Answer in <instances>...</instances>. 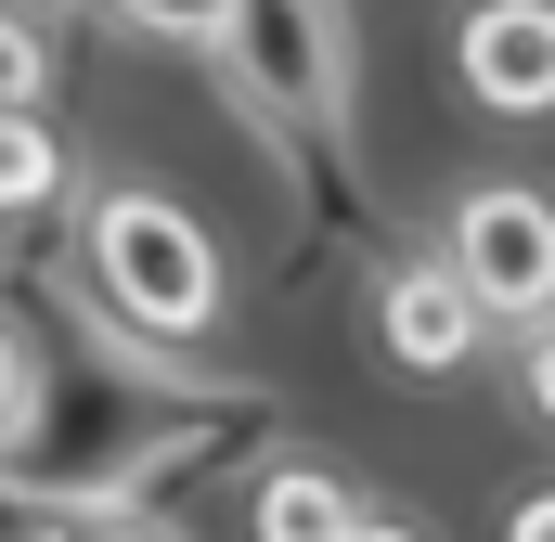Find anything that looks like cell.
Returning <instances> with one entry per match:
<instances>
[{"label":"cell","mask_w":555,"mask_h":542,"mask_svg":"<svg viewBox=\"0 0 555 542\" xmlns=\"http://www.w3.org/2000/svg\"><path fill=\"white\" fill-rule=\"evenodd\" d=\"M349 530H362L349 465H272L259 478V542H349Z\"/></svg>","instance_id":"obj_7"},{"label":"cell","mask_w":555,"mask_h":542,"mask_svg":"<svg viewBox=\"0 0 555 542\" xmlns=\"http://www.w3.org/2000/svg\"><path fill=\"white\" fill-rule=\"evenodd\" d=\"M349 542H426V530H401V517H375V504H362V530Z\"/></svg>","instance_id":"obj_13"},{"label":"cell","mask_w":555,"mask_h":542,"mask_svg":"<svg viewBox=\"0 0 555 542\" xmlns=\"http://www.w3.org/2000/svg\"><path fill=\"white\" fill-rule=\"evenodd\" d=\"M220 13H233V0H117V26H142V39H181V52H207V39H220Z\"/></svg>","instance_id":"obj_11"},{"label":"cell","mask_w":555,"mask_h":542,"mask_svg":"<svg viewBox=\"0 0 555 542\" xmlns=\"http://www.w3.org/2000/svg\"><path fill=\"white\" fill-rule=\"evenodd\" d=\"M478 336H491V323H478V297L452 284L439 246L375 271V349H388L401 375H426V388H439V375H465V362H478Z\"/></svg>","instance_id":"obj_5"},{"label":"cell","mask_w":555,"mask_h":542,"mask_svg":"<svg viewBox=\"0 0 555 542\" xmlns=\"http://www.w3.org/2000/svg\"><path fill=\"white\" fill-rule=\"evenodd\" d=\"M26 297L52 310L65 362H26V401L0 426V491L13 504H130L142 478H194V465L272 439V401L246 375H207V362L130 336L78 284V259H26Z\"/></svg>","instance_id":"obj_1"},{"label":"cell","mask_w":555,"mask_h":542,"mask_svg":"<svg viewBox=\"0 0 555 542\" xmlns=\"http://www.w3.org/2000/svg\"><path fill=\"white\" fill-rule=\"evenodd\" d=\"M39 194H65V142L39 130L26 104H0V220H26Z\"/></svg>","instance_id":"obj_9"},{"label":"cell","mask_w":555,"mask_h":542,"mask_svg":"<svg viewBox=\"0 0 555 542\" xmlns=\"http://www.w3.org/2000/svg\"><path fill=\"white\" fill-rule=\"evenodd\" d=\"M452 52H465V91H478L491 117H543L555 104V13L543 0H478Z\"/></svg>","instance_id":"obj_6"},{"label":"cell","mask_w":555,"mask_h":542,"mask_svg":"<svg viewBox=\"0 0 555 542\" xmlns=\"http://www.w3.org/2000/svg\"><path fill=\"white\" fill-rule=\"evenodd\" d=\"M439 259H452V284L478 297V323H543V297H555V207L530 194V181H491V194L452 207Z\"/></svg>","instance_id":"obj_4"},{"label":"cell","mask_w":555,"mask_h":542,"mask_svg":"<svg viewBox=\"0 0 555 542\" xmlns=\"http://www.w3.org/2000/svg\"><path fill=\"white\" fill-rule=\"evenodd\" d=\"M504 542H555V517H543V504H517V530H504Z\"/></svg>","instance_id":"obj_14"},{"label":"cell","mask_w":555,"mask_h":542,"mask_svg":"<svg viewBox=\"0 0 555 542\" xmlns=\"http://www.w3.org/2000/svg\"><path fill=\"white\" fill-rule=\"evenodd\" d=\"M13 401H26V349H13V323H0V426H13Z\"/></svg>","instance_id":"obj_12"},{"label":"cell","mask_w":555,"mask_h":542,"mask_svg":"<svg viewBox=\"0 0 555 542\" xmlns=\"http://www.w3.org/2000/svg\"><path fill=\"white\" fill-rule=\"evenodd\" d=\"M0 542H194V530H168L142 504H13L0 491Z\"/></svg>","instance_id":"obj_8"},{"label":"cell","mask_w":555,"mask_h":542,"mask_svg":"<svg viewBox=\"0 0 555 542\" xmlns=\"http://www.w3.org/2000/svg\"><path fill=\"white\" fill-rule=\"evenodd\" d=\"M39 91H52V39H39L26 13H0V104H26V117H39Z\"/></svg>","instance_id":"obj_10"},{"label":"cell","mask_w":555,"mask_h":542,"mask_svg":"<svg viewBox=\"0 0 555 542\" xmlns=\"http://www.w3.org/2000/svg\"><path fill=\"white\" fill-rule=\"evenodd\" d=\"M78 284L155 349H194L220 323V246L194 233V207H168L142 181H91L78 194Z\"/></svg>","instance_id":"obj_3"},{"label":"cell","mask_w":555,"mask_h":542,"mask_svg":"<svg viewBox=\"0 0 555 542\" xmlns=\"http://www.w3.org/2000/svg\"><path fill=\"white\" fill-rule=\"evenodd\" d=\"M207 65H220L233 117L272 142V168L310 194V220H349V181H362V39H349V0H233Z\"/></svg>","instance_id":"obj_2"}]
</instances>
